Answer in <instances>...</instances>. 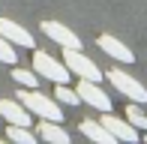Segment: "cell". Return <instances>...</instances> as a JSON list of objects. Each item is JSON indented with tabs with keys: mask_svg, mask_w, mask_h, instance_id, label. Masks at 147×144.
Listing matches in <instances>:
<instances>
[{
	"mask_svg": "<svg viewBox=\"0 0 147 144\" xmlns=\"http://www.w3.org/2000/svg\"><path fill=\"white\" fill-rule=\"evenodd\" d=\"M99 123H102V126L108 129V132L114 135L117 141H138V138H141V132H138V129L132 126L129 120H123V117H114L111 111H102Z\"/></svg>",
	"mask_w": 147,
	"mask_h": 144,
	"instance_id": "obj_7",
	"label": "cell"
},
{
	"mask_svg": "<svg viewBox=\"0 0 147 144\" xmlns=\"http://www.w3.org/2000/svg\"><path fill=\"white\" fill-rule=\"evenodd\" d=\"M36 135L39 141H48V144H69V132L54 120H36Z\"/></svg>",
	"mask_w": 147,
	"mask_h": 144,
	"instance_id": "obj_12",
	"label": "cell"
},
{
	"mask_svg": "<svg viewBox=\"0 0 147 144\" xmlns=\"http://www.w3.org/2000/svg\"><path fill=\"white\" fill-rule=\"evenodd\" d=\"M12 78H15L21 87H36V84H39V75H36V72H30V69H15V72H12Z\"/></svg>",
	"mask_w": 147,
	"mask_h": 144,
	"instance_id": "obj_17",
	"label": "cell"
},
{
	"mask_svg": "<svg viewBox=\"0 0 147 144\" xmlns=\"http://www.w3.org/2000/svg\"><path fill=\"white\" fill-rule=\"evenodd\" d=\"M33 72L51 84H69V78H72V72L63 60H57L48 51H39V48H33Z\"/></svg>",
	"mask_w": 147,
	"mask_h": 144,
	"instance_id": "obj_2",
	"label": "cell"
},
{
	"mask_svg": "<svg viewBox=\"0 0 147 144\" xmlns=\"http://www.w3.org/2000/svg\"><path fill=\"white\" fill-rule=\"evenodd\" d=\"M0 117L6 123H18V126H30V120H33V114L18 99H0Z\"/></svg>",
	"mask_w": 147,
	"mask_h": 144,
	"instance_id": "obj_10",
	"label": "cell"
},
{
	"mask_svg": "<svg viewBox=\"0 0 147 144\" xmlns=\"http://www.w3.org/2000/svg\"><path fill=\"white\" fill-rule=\"evenodd\" d=\"M54 99L60 105H78L81 96H78V90H72L69 84H54Z\"/></svg>",
	"mask_w": 147,
	"mask_h": 144,
	"instance_id": "obj_15",
	"label": "cell"
},
{
	"mask_svg": "<svg viewBox=\"0 0 147 144\" xmlns=\"http://www.w3.org/2000/svg\"><path fill=\"white\" fill-rule=\"evenodd\" d=\"M15 96H18V102H21V105L27 108L33 117H39V120H54V123H63V108H60V102L54 99V96L39 93L36 87H21Z\"/></svg>",
	"mask_w": 147,
	"mask_h": 144,
	"instance_id": "obj_1",
	"label": "cell"
},
{
	"mask_svg": "<svg viewBox=\"0 0 147 144\" xmlns=\"http://www.w3.org/2000/svg\"><path fill=\"white\" fill-rule=\"evenodd\" d=\"M96 48H102L108 57H114V60H120V63H135V54H132V48H126V42H120L117 36L102 33V36L96 39Z\"/></svg>",
	"mask_w": 147,
	"mask_h": 144,
	"instance_id": "obj_9",
	"label": "cell"
},
{
	"mask_svg": "<svg viewBox=\"0 0 147 144\" xmlns=\"http://www.w3.org/2000/svg\"><path fill=\"white\" fill-rule=\"evenodd\" d=\"M42 33L54 45H60V48H81V36L60 21H42Z\"/></svg>",
	"mask_w": 147,
	"mask_h": 144,
	"instance_id": "obj_6",
	"label": "cell"
},
{
	"mask_svg": "<svg viewBox=\"0 0 147 144\" xmlns=\"http://www.w3.org/2000/svg\"><path fill=\"white\" fill-rule=\"evenodd\" d=\"M78 96H81V102H87V105L96 108V111H111V105H114L111 96L99 87V81H84V78H78Z\"/></svg>",
	"mask_w": 147,
	"mask_h": 144,
	"instance_id": "obj_5",
	"label": "cell"
},
{
	"mask_svg": "<svg viewBox=\"0 0 147 144\" xmlns=\"http://www.w3.org/2000/svg\"><path fill=\"white\" fill-rule=\"evenodd\" d=\"M126 120H129L138 132H147V114L141 111L138 102H129V105H126Z\"/></svg>",
	"mask_w": 147,
	"mask_h": 144,
	"instance_id": "obj_14",
	"label": "cell"
},
{
	"mask_svg": "<svg viewBox=\"0 0 147 144\" xmlns=\"http://www.w3.org/2000/svg\"><path fill=\"white\" fill-rule=\"evenodd\" d=\"M105 78H108L111 84H114V90L117 93H123L129 102H138V105H147V87L138 78H132L126 69H117V66H111V69H105Z\"/></svg>",
	"mask_w": 147,
	"mask_h": 144,
	"instance_id": "obj_3",
	"label": "cell"
},
{
	"mask_svg": "<svg viewBox=\"0 0 147 144\" xmlns=\"http://www.w3.org/2000/svg\"><path fill=\"white\" fill-rule=\"evenodd\" d=\"M6 141H15V144H36L39 135L30 132V126H18V123H9L6 126Z\"/></svg>",
	"mask_w": 147,
	"mask_h": 144,
	"instance_id": "obj_13",
	"label": "cell"
},
{
	"mask_svg": "<svg viewBox=\"0 0 147 144\" xmlns=\"http://www.w3.org/2000/svg\"><path fill=\"white\" fill-rule=\"evenodd\" d=\"M0 36H6L12 45H18V48H36V39H33L30 30H24L21 24H15V21H9V18H3L0 15Z\"/></svg>",
	"mask_w": 147,
	"mask_h": 144,
	"instance_id": "obj_8",
	"label": "cell"
},
{
	"mask_svg": "<svg viewBox=\"0 0 147 144\" xmlns=\"http://www.w3.org/2000/svg\"><path fill=\"white\" fill-rule=\"evenodd\" d=\"M0 144H3V138H0Z\"/></svg>",
	"mask_w": 147,
	"mask_h": 144,
	"instance_id": "obj_18",
	"label": "cell"
},
{
	"mask_svg": "<svg viewBox=\"0 0 147 144\" xmlns=\"http://www.w3.org/2000/svg\"><path fill=\"white\" fill-rule=\"evenodd\" d=\"M78 132L84 135V138H90V141H96V144H114L117 138L108 132V129L102 126L99 120H93V117H84L81 123H78Z\"/></svg>",
	"mask_w": 147,
	"mask_h": 144,
	"instance_id": "obj_11",
	"label": "cell"
},
{
	"mask_svg": "<svg viewBox=\"0 0 147 144\" xmlns=\"http://www.w3.org/2000/svg\"><path fill=\"white\" fill-rule=\"evenodd\" d=\"M0 63H6V66H15L18 63V51L6 36H0Z\"/></svg>",
	"mask_w": 147,
	"mask_h": 144,
	"instance_id": "obj_16",
	"label": "cell"
},
{
	"mask_svg": "<svg viewBox=\"0 0 147 144\" xmlns=\"http://www.w3.org/2000/svg\"><path fill=\"white\" fill-rule=\"evenodd\" d=\"M63 63L69 66L72 75L84 78V81H102V75H105L87 54H81V48H63Z\"/></svg>",
	"mask_w": 147,
	"mask_h": 144,
	"instance_id": "obj_4",
	"label": "cell"
}]
</instances>
